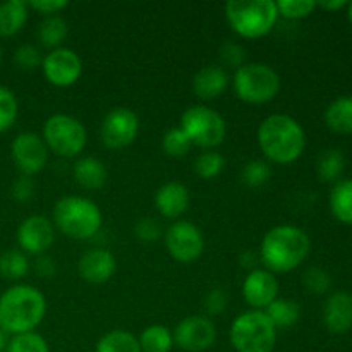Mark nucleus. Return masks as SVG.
Masks as SVG:
<instances>
[{"label": "nucleus", "instance_id": "nucleus-46", "mask_svg": "<svg viewBox=\"0 0 352 352\" xmlns=\"http://www.w3.org/2000/svg\"><path fill=\"white\" fill-rule=\"evenodd\" d=\"M316 7L325 10H339L347 7V2L346 0H322V2H316Z\"/></svg>", "mask_w": 352, "mask_h": 352}, {"label": "nucleus", "instance_id": "nucleus-3", "mask_svg": "<svg viewBox=\"0 0 352 352\" xmlns=\"http://www.w3.org/2000/svg\"><path fill=\"white\" fill-rule=\"evenodd\" d=\"M311 239L296 226H275L263 236L260 260L265 270L272 274H287L296 270L308 258Z\"/></svg>", "mask_w": 352, "mask_h": 352}, {"label": "nucleus", "instance_id": "nucleus-12", "mask_svg": "<svg viewBox=\"0 0 352 352\" xmlns=\"http://www.w3.org/2000/svg\"><path fill=\"white\" fill-rule=\"evenodd\" d=\"M45 79L57 88H69L79 81L82 74V60L72 48L60 47L50 50L41 60Z\"/></svg>", "mask_w": 352, "mask_h": 352}, {"label": "nucleus", "instance_id": "nucleus-48", "mask_svg": "<svg viewBox=\"0 0 352 352\" xmlns=\"http://www.w3.org/2000/svg\"><path fill=\"white\" fill-rule=\"evenodd\" d=\"M347 17H349V21L352 24V2L347 3Z\"/></svg>", "mask_w": 352, "mask_h": 352}, {"label": "nucleus", "instance_id": "nucleus-20", "mask_svg": "<svg viewBox=\"0 0 352 352\" xmlns=\"http://www.w3.org/2000/svg\"><path fill=\"white\" fill-rule=\"evenodd\" d=\"M229 86V72L222 65L210 64L199 69L192 78V91L199 100H215Z\"/></svg>", "mask_w": 352, "mask_h": 352}, {"label": "nucleus", "instance_id": "nucleus-11", "mask_svg": "<svg viewBox=\"0 0 352 352\" xmlns=\"http://www.w3.org/2000/svg\"><path fill=\"white\" fill-rule=\"evenodd\" d=\"M140 133V117L127 107H116L102 120L100 138L103 146L122 150L134 143Z\"/></svg>", "mask_w": 352, "mask_h": 352}, {"label": "nucleus", "instance_id": "nucleus-45", "mask_svg": "<svg viewBox=\"0 0 352 352\" xmlns=\"http://www.w3.org/2000/svg\"><path fill=\"white\" fill-rule=\"evenodd\" d=\"M256 261L258 256L253 253V251H244L239 258V263L243 268H251V272L256 270Z\"/></svg>", "mask_w": 352, "mask_h": 352}, {"label": "nucleus", "instance_id": "nucleus-49", "mask_svg": "<svg viewBox=\"0 0 352 352\" xmlns=\"http://www.w3.org/2000/svg\"><path fill=\"white\" fill-rule=\"evenodd\" d=\"M0 62H2V47H0Z\"/></svg>", "mask_w": 352, "mask_h": 352}, {"label": "nucleus", "instance_id": "nucleus-15", "mask_svg": "<svg viewBox=\"0 0 352 352\" xmlns=\"http://www.w3.org/2000/svg\"><path fill=\"white\" fill-rule=\"evenodd\" d=\"M16 239L23 253L41 256L50 250L55 241L54 222L38 213L30 215L17 227Z\"/></svg>", "mask_w": 352, "mask_h": 352}, {"label": "nucleus", "instance_id": "nucleus-5", "mask_svg": "<svg viewBox=\"0 0 352 352\" xmlns=\"http://www.w3.org/2000/svg\"><path fill=\"white\" fill-rule=\"evenodd\" d=\"M223 12L234 33L248 40L267 36L278 21L274 0H229Z\"/></svg>", "mask_w": 352, "mask_h": 352}, {"label": "nucleus", "instance_id": "nucleus-7", "mask_svg": "<svg viewBox=\"0 0 352 352\" xmlns=\"http://www.w3.org/2000/svg\"><path fill=\"white\" fill-rule=\"evenodd\" d=\"M277 332L265 311L250 309L236 316L229 330V339L236 352H274Z\"/></svg>", "mask_w": 352, "mask_h": 352}, {"label": "nucleus", "instance_id": "nucleus-22", "mask_svg": "<svg viewBox=\"0 0 352 352\" xmlns=\"http://www.w3.org/2000/svg\"><path fill=\"white\" fill-rule=\"evenodd\" d=\"M30 7L23 0H7L0 3V36L9 38L19 33L28 21Z\"/></svg>", "mask_w": 352, "mask_h": 352}, {"label": "nucleus", "instance_id": "nucleus-30", "mask_svg": "<svg viewBox=\"0 0 352 352\" xmlns=\"http://www.w3.org/2000/svg\"><path fill=\"white\" fill-rule=\"evenodd\" d=\"M344 167H346V157L340 150H327L323 151L322 157L316 164V174L322 182H339L342 175Z\"/></svg>", "mask_w": 352, "mask_h": 352}, {"label": "nucleus", "instance_id": "nucleus-14", "mask_svg": "<svg viewBox=\"0 0 352 352\" xmlns=\"http://www.w3.org/2000/svg\"><path fill=\"white\" fill-rule=\"evenodd\" d=\"M172 333L175 346L188 352L208 351L217 340L215 323L203 315L186 316Z\"/></svg>", "mask_w": 352, "mask_h": 352}, {"label": "nucleus", "instance_id": "nucleus-18", "mask_svg": "<svg viewBox=\"0 0 352 352\" xmlns=\"http://www.w3.org/2000/svg\"><path fill=\"white\" fill-rule=\"evenodd\" d=\"M323 323L327 330L342 336L352 329V294L337 291L329 296L323 306Z\"/></svg>", "mask_w": 352, "mask_h": 352}, {"label": "nucleus", "instance_id": "nucleus-29", "mask_svg": "<svg viewBox=\"0 0 352 352\" xmlns=\"http://www.w3.org/2000/svg\"><path fill=\"white\" fill-rule=\"evenodd\" d=\"M30 270V260L21 250H7L0 254V277L6 280H21Z\"/></svg>", "mask_w": 352, "mask_h": 352}, {"label": "nucleus", "instance_id": "nucleus-13", "mask_svg": "<svg viewBox=\"0 0 352 352\" xmlns=\"http://www.w3.org/2000/svg\"><path fill=\"white\" fill-rule=\"evenodd\" d=\"M48 148L43 138L36 133H19L10 143V158L21 175H34L45 168L48 162Z\"/></svg>", "mask_w": 352, "mask_h": 352}, {"label": "nucleus", "instance_id": "nucleus-8", "mask_svg": "<svg viewBox=\"0 0 352 352\" xmlns=\"http://www.w3.org/2000/svg\"><path fill=\"white\" fill-rule=\"evenodd\" d=\"M41 138L48 151L62 158H74L85 150L88 131L78 117L69 113H54L45 120Z\"/></svg>", "mask_w": 352, "mask_h": 352}, {"label": "nucleus", "instance_id": "nucleus-25", "mask_svg": "<svg viewBox=\"0 0 352 352\" xmlns=\"http://www.w3.org/2000/svg\"><path fill=\"white\" fill-rule=\"evenodd\" d=\"M265 315L270 318L275 329H291L301 318V308L294 299L277 298L267 309Z\"/></svg>", "mask_w": 352, "mask_h": 352}, {"label": "nucleus", "instance_id": "nucleus-10", "mask_svg": "<svg viewBox=\"0 0 352 352\" xmlns=\"http://www.w3.org/2000/svg\"><path fill=\"white\" fill-rule=\"evenodd\" d=\"M165 248L172 260L179 263H192L205 251V236L196 223L189 220H175L165 232Z\"/></svg>", "mask_w": 352, "mask_h": 352}, {"label": "nucleus", "instance_id": "nucleus-31", "mask_svg": "<svg viewBox=\"0 0 352 352\" xmlns=\"http://www.w3.org/2000/svg\"><path fill=\"white\" fill-rule=\"evenodd\" d=\"M223 167H226V158L219 153V151L206 150L199 153L195 160V172L198 177L210 181L222 174Z\"/></svg>", "mask_w": 352, "mask_h": 352}, {"label": "nucleus", "instance_id": "nucleus-16", "mask_svg": "<svg viewBox=\"0 0 352 352\" xmlns=\"http://www.w3.org/2000/svg\"><path fill=\"white\" fill-rule=\"evenodd\" d=\"M243 298L251 309L265 311L278 298V282L272 272L256 268L243 282Z\"/></svg>", "mask_w": 352, "mask_h": 352}, {"label": "nucleus", "instance_id": "nucleus-35", "mask_svg": "<svg viewBox=\"0 0 352 352\" xmlns=\"http://www.w3.org/2000/svg\"><path fill=\"white\" fill-rule=\"evenodd\" d=\"M272 175L270 164L265 160H250L241 170V181L250 188H260Z\"/></svg>", "mask_w": 352, "mask_h": 352}, {"label": "nucleus", "instance_id": "nucleus-41", "mask_svg": "<svg viewBox=\"0 0 352 352\" xmlns=\"http://www.w3.org/2000/svg\"><path fill=\"white\" fill-rule=\"evenodd\" d=\"M203 308H205V313L210 316H219L226 311L227 308V292L223 289L215 287L205 296L203 299Z\"/></svg>", "mask_w": 352, "mask_h": 352}, {"label": "nucleus", "instance_id": "nucleus-23", "mask_svg": "<svg viewBox=\"0 0 352 352\" xmlns=\"http://www.w3.org/2000/svg\"><path fill=\"white\" fill-rule=\"evenodd\" d=\"M325 124L337 134H352V96L333 100L325 110Z\"/></svg>", "mask_w": 352, "mask_h": 352}, {"label": "nucleus", "instance_id": "nucleus-44", "mask_svg": "<svg viewBox=\"0 0 352 352\" xmlns=\"http://www.w3.org/2000/svg\"><path fill=\"white\" fill-rule=\"evenodd\" d=\"M33 268L36 272V275H40V277H54L55 272H57V265H55L54 258L45 256V254L38 256Z\"/></svg>", "mask_w": 352, "mask_h": 352}, {"label": "nucleus", "instance_id": "nucleus-26", "mask_svg": "<svg viewBox=\"0 0 352 352\" xmlns=\"http://www.w3.org/2000/svg\"><path fill=\"white\" fill-rule=\"evenodd\" d=\"M141 352H170L174 347V333L165 325H150L138 337Z\"/></svg>", "mask_w": 352, "mask_h": 352}, {"label": "nucleus", "instance_id": "nucleus-1", "mask_svg": "<svg viewBox=\"0 0 352 352\" xmlns=\"http://www.w3.org/2000/svg\"><path fill=\"white\" fill-rule=\"evenodd\" d=\"M258 146L268 162L278 165L294 164L306 146L301 124L285 113H272L258 126Z\"/></svg>", "mask_w": 352, "mask_h": 352}, {"label": "nucleus", "instance_id": "nucleus-19", "mask_svg": "<svg viewBox=\"0 0 352 352\" xmlns=\"http://www.w3.org/2000/svg\"><path fill=\"white\" fill-rule=\"evenodd\" d=\"M189 201H191L189 189L177 181L165 182L155 195V206L165 219L175 220L184 215L189 208Z\"/></svg>", "mask_w": 352, "mask_h": 352}, {"label": "nucleus", "instance_id": "nucleus-21", "mask_svg": "<svg viewBox=\"0 0 352 352\" xmlns=\"http://www.w3.org/2000/svg\"><path fill=\"white\" fill-rule=\"evenodd\" d=\"M72 174H74L76 182L88 191L102 189L109 179V170H107L105 164L96 157L79 158L72 167Z\"/></svg>", "mask_w": 352, "mask_h": 352}, {"label": "nucleus", "instance_id": "nucleus-36", "mask_svg": "<svg viewBox=\"0 0 352 352\" xmlns=\"http://www.w3.org/2000/svg\"><path fill=\"white\" fill-rule=\"evenodd\" d=\"M275 3H277L278 17L282 16L291 21L305 19L316 9L315 0H278Z\"/></svg>", "mask_w": 352, "mask_h": 352}, {"label": "nucleus", "instance_id": "nucleus-33", "mask_svg": "<svg viewBox=\"0 0 352 352\" xmlns=\"http://www.w3.org/2000/svg\"><path fill=\"white\" fill-rule=\"evenodd\" d=\"M162 148H164L165 155H168V157L181 158L188 155L192 144L181 127H172L162 138Z\"/></svg>", "mask_w": 352, "mask_h": 352}, {"label": "nucleus", "instance_id": "nucleus-34", "mask_svg": "<svg viewBox=\"0 0 352 352\" xmlns=\"http://www.w3.org/2000/svg\"><path fill=\"white\" fill-rule=\"evenodd\" d=\"M19 113V103L12 89L0 86V134L14 126Z\"/></svg>", "mask_w": 352, "mask_h": 352}, {"label": "nucleus", "instance_id": "nucleus-42", "mask_svg": "<svg viewBox=\"0 0 352 352\" xmlns=\"http://www.w3.org/2000/svg\"><path fill=\"white\" fill-rule=\"evenodd\" d=\"M10 195L17 201H30L34 195V182L30 175H19L16 181L12 182L10 188Z\"/></svg>", "mask_w": 352, "mask_h": 352}, {"label": "nucleus", "instance_id": "nucleus-28", "mask_svg": "<svg viewBox=\"0 0 352 352\" xmlns=\"http://www.w3.org/2000/svg\"><path fill=\"white\" fill-rule=\"evenodd\" d=\"M69 26L67 21L64 17L57 16H48L41 21L40 28H38V38H40L41 45H45L50 50L62 47V41L67 38Z\"/></svg>", "mask_w": 352, "mask_h": 352}, {"label": "nucleus", "instance_id": "nucleus-17", "mask_svg": "<svg viewBox=\"0 0 352 352\" xmlns=\"http://www.w3.org/2000/svg\"><path fill=\"white\" fill-rule=\"evenodd\" d=\"M117 260L109 250L93 248L82 253L78 261V274L88 284H105L116 275Z\"/></svg>", "mask_w": 352, "mask_h": 352}, {"label": "nucleus", "instance_id": "nucleus-2", "mask_svg": "<svg viewBox=\"0 0 352 352\" xmlns=\"http://www.w3.org/2000/svg\"><path fill=\"white\" fill-rule=\"evenodd\" d=\"M47 313L43 292L30 284H17L0 296V330L9 336L34 332Z\"/></svg>", "mask_w": 352, "mask_h": 352}, {"label": "nucleus", "instance_id": "nucleus-32", "mask_svg": "<svg viewBox=\"0 0 352 352\" xmlns=\"http://www.w3.org/2000/svg\"><path fill=\"white\" fill-rule=\"evenodd\" d=\"M6 352H50V346L40 333L26 332L10 337Z\"/></svg>", "mask_w": 352, "mask_h": 352}, {"label": "nucleus", "instance_id": "nucleus-43", "mask_svg": "<svg viewBox=\"0 0 352 352\" xmlns=\"http://www.w3.org/2000/svg\"><path fill=\"white\" fill-rule=\"evenodd\" d=\"M69 6L67 0H31L28 2V7L36 12L43 14L45 17L48 16H57L62 9Z\"/></svg>", "mask_w": 352, "mask_h": 352}, {"label": "nucleus", "instance_id": "nucleus-24", "mask_svg": "<svg viewBox=\"0 0 352 352\" xmlns=\"http://www.w3.org/2000/svg\"><path fill=\"white\" fill-rule=\"evenodd\" d=\"M329 203L332 215L340 223L352 226V179H344L333 184Z\"/></svg>", "mask_w": 352, "mask_h": 352}, {"label": "nucleus", "instance_id": "nucleus-47", "mask_svg": "<svg viewBox=\"0 0 352 352\" xmlns=\"http://www.w3.org/2000/svg\"><path fill=\"white\" fill-rule=\"evenodd\" d=\"M6 346H7V340H6V333L0 330V352L6 351Z\"/></svg>", "mask_w": 352, "mask_h": 352}, {"label": "nucleus", "instance_id": "nucleus-37", "mask_svg": "<svg viewBox=\"0 0 352 352\" xmlns=\"http://www.w3.org/2000/svg\"><path fill=\"white\" fill-rule=\"evenodd\" d=\"M302 284H305V287L308 289L311 294L323 296L332 289V277H330L329 272L323 270V268L313 267L305 272V275H302Z\"/></svg>", "mask_w": 352, "mask_h": 352}, {"label": "nucleus", "instance_id": "nucleus-39", "mask_svg": "<svg viewBox=\"0 0 352 352\" xmlns=\"http://www.w3.org/2000/svg\"><path fill=\"white\" fill-rule=\"evenodd\" d=\"M220 58H222V67H232L234 71L239 69L241 65L246 64V50L239 43L234 41H226L220 48Z\"/></svg>", "mask_w": 352, "mask_h": 352}, {"label": "nucleus", "instance_id": "nucleus-6", "mask_svg": "<svg viewBox=\"0 0 352 352\" xmlns=\"http://www.w3.org/2000/svg\"><path fill=\"white\" fill-rule=\"evenodd\" d=\"M234 93L250 105H263L277 98L280 91V76L272 65L263 62H248L234 71Z\"/></svg>", "mask_w": 352, "mask_h": 352}, {"label": "nucleus", "instance_id": "nucleus-38", "mask_svg": "<svg viewBox=\"0 0 352 352\" xmlns=\"http://www.w3.org/2000/svg\"><path fill=\"white\" fill-rule=\"evenodd\" d=\"M41 60H43V57H41L40 50H38L34 45H21V47L14 52V62H16L21 69H24V71H33L38 65H41Z\"/></svg>", "mask_w": 352, "mask_h": 352}, {"label": "nucleus", "instance_id": "nucleus-9", "mask_svg": "<svg viewBox=\"0 0 352 352\" xmlns=\"http://www.w3.org/2000/svg\"><path fill=\"white\" fill-rule=\"evenodd\" d=\"M181 129L189 138L192 146L213 150L226 140L227 126L217 110L206 105H192L181 116Z\"/></svg>", "mask_w": 352, "mask_h": 352}, {"label": "nucleus", "instance_id": "nucleus-4", "mask_svg": "<svg viewBox=\"0 0 352 352\" xmlns=\"http://www.w3.org/2000/svg\"><path fill=\"white\" fill-rule=\"evenodd\" d=\"M52 222L57 230L74 241L93 239L103 226L100 206L85 196H64L54 206Z\"/></svg>", "mask_w": 352, "mask_h": 352}, {"label": "nucleus", "instance_id": "nucleus-40", "mask_svg": "<svg viewBox=\"0 0 352 352\" xmlns=\"http://www.w3.org/2000/svg\"><path fill=\"white\" fill-rule=\"evenodd\" d=\"M134 236L143 243H155L162 237V227L155 219L144 217V219L138 220L134 226Z\"/></svg>", "mask_w": 352, "mask_h": 352}, {"label": "nucleus", "instance_id": "nucleus-27", "mask_svg": "<svg viewBox=\"0 0 352 352\" xmlns=\"http://www.w3.org/2000/svg\"><path fill=\"white\" fill-rule=\"evenodd\" d=\"M95 352H141V347L134 333L117 329L100 337Z\"/></svg>", "mask_w": 352, "mask_h": 352}]
</instances>
